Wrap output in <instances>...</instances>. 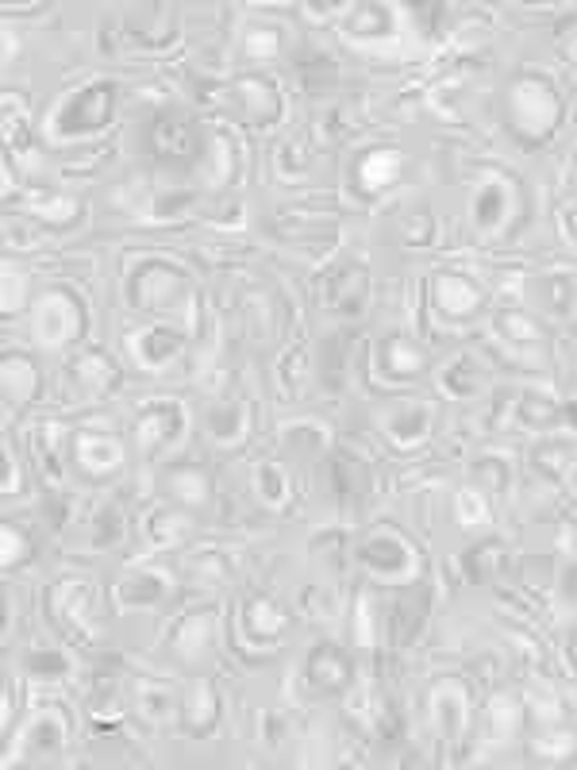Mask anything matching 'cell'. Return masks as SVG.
Returning <instances> with one entry per match:
<instances>
[{
    "mask_svg": "<svg viewBox=\"0 0 577 770\" xmlns=\"http://www.w3.org/2000/svg\"><path fill=\"white\" fill-rule=\"evenodd\" d=\"M112 104H115L112 81H93V85L78 89V93L51 116V135L58 139L93 135V131H101L112 120Z\"/></svg>",
    "mask_w": 577,
    "mask_h": 770,
    "instance_id": "7a4b0ae2",
    "label": "cell"
},
{
    "mask_svg": "<svg viewBox=\"0 0 577 770\" xmlns=\"http://www.w3.org/2000/svg\"><path fill=\"white\" fill-rule=\"evenodd\" d=\"M16 547H20V531L8 524L4 528V567H16Z\"/></svg>",
    "mask_w": 577,
    "mask_h": 770,
    "instance_id": "ee69618b",
    "label": "cell"
},
{
    "mask_svg": "<svg viewBox=\"0 0 577 770\" xmlns=\"http://www.w3.org/2000/svg\"><path fill=\"white\" fill-rule=\"evenodd\" d=\"M424 366H427L424 351H419L408 335H389V340L382 343V374L385 378L408 382V378H416V374H424Z\"/></svg>",
    "mask_w": 577,
    "mask_h": 770,
    "instance_id": "e0dca14e",
    "label": "cell"
},
{
    "mask_svg": "<svg viewBox=\"0 0 577 770\" xmlns=\"http://www.w3.org/2000/svg\"><path fill=\"white\" fill-rule=\"evenodd\" d=\"M139 709H143V717L151 725H166L178 712V693L166 682H143L139 686Z\"/></svg>",
    "mask_w": 577,
    "mask_h": 770,
    "instance_id": "cb8c5ba5",
    "label": "cell"
},
{
    "mask_svg": "<svg viewBox=\"0 0 577 770\" xmlns=\"http://www.w3.org/2000/svg\"><path fill=\"white\" fill-rule=\"evenodd\" d=\"M209 436L216 444H235L243 436V405L227 401V405H212L209 408Z\"/></svg>",
    "mask_w": 577,
    "mask_h": 770,
    "instance_id": "83f0119b",
    "label": "cell"
},
{
    "mask_svg": "<svg viewBox=\"0 0 577 770\" xmlns=\"http://www.w3.org/2000/svg\"><path fill=\"white\" fill-rule=\"evenodd\" d=\"M539 290H543V308H547L550 316H570L577 308V282L570 274L543 277Z\"/></svg>",
    "mask_w": 577,
    "mask_h": 770,
    "instance_id": "d4e9b609",
    "label": "cell"
},
{
    "mask_svg": "<svg viewBox=\"0 0 577 770\" xmlns=\"http://www.w3.org/2000/svg\"><path fill=\"white\" fill-rule=\"evenodd\" d=\"M485 382L482 366H477L474 355H462L455 358V363L447 366V374H443V389L455 393V397H469V393H477Z\"/></svg>",
    "mask_w": 577,
    "mask_h": 770,
    "instance_id": "484cf974",
    "label": "cell"
},
{
    "mask_svg": "<svg viewBox=\"0 0 577 770\" xmlns=\"http://www.w3.org/2000/svg\"><path fill=\"white\" fill-rule=\"evenodd\" d=\"M401 151H389V146H374L358 159V193L362 196H377L385 193L393 182L401 178Z\"/></svg>",
    "mask_w": 577,
    "mask_h": 770,
    "instance_id": "7c38bea8",
    "label": "cell"
},
{
    "mask_svg": "<svg viewBox=\"0 0 577 770\" xmlns=\"http://www.w3.org/2000/svg\"><path fill=\"white\" fill-rule=\"evenodd\" d=\"M432 301L443 316H455V321H466L482 308V290H477L469 277L462 274H435L432 282Z\"/></svg>",
    "mask_w": 577,
    "mask_h": 770,
    "instance_id": "8fae6325",
    "label": "cell"
},
{
    "mask_svg": "<svg viewBox=\"0 0 577 770\" xmlns=\"http://www.w3.org/2000/svg\"><path fill=\"white\" fill-rule=\"evenodd\" d=\"M558 413H563V408H558L550 397H543V393H524V397H519V416H524V424H532V428L550 424Z\"/></svg>",
    "mask_w": 577,
    "mask_h": 770,
    "instance_id": "d590c367",
    "label": "cell"
},
{
    "mask_svg": "<svg viewBox=\"0 0 577 770\" xmlns=\"http://www.w3.org/2000/svg\"><path fill=\"white\" fill-rule=\"evenodd\" d=\"M563 416H566V421H570V428H577V401H574V405H566V408H563Z\"/></svg>",
    "mask_w": 577,
    "mask_h": 770,
    "instance_id": "f6af8a7d",
    "label": "cell"
},
{
    "mask_svg": "<svg viewBox=\"0 0 577 770\" xmlns=\"http://www.w3.org/2000/svg\"><path fill=\"white\" fill-rule=\"evenodd\" d=\"M181 428H185V408L178 401H151L139 416L135 439L143 450H162L181 436Z\"/></svg>",
    "mask_w": 577,
    "mask_h": 770,
    "instance_id": "ba28073f",
    "label": "cell"
},
{
    "mask_svg": "<svg viewBox=\"0 0 577 770\" xmlns=\"http://www.w3.org/2000/svg\"><path fill=\"white\" fill-rule=\"evenodd\" d=\"M259 494H262V501H266V505H285L288 486H285L282 466H274V463L259 466Z\"/></svg>",
    "mask_w": 577,
    "mask_h": 770,
    "instance_id": "8d00e7d4",
    "label": "cell"
},
{
    "mask_svg": "<svg viewBox=\"0 0 577 770\" xmlns=\"http://www.w3.org/2000/svg\"><path fill=\"white\" fill-rule=\"evenodd\" d=\"M393 31V16L382 4H358L346 16V36L351 39H382Z\"/></svg>",
    "mask_w": 577,
    "mask_h": 770,
    "instance_id": "603a6c76",
    "label": "cell"
},
{
    "mask_svg": "<svg viewBox=\"0 0 577 770\" xmlns=\"http://www.w3.org/2000/svg\"><path fill=\"white\" fill-rule=\"evenodd\" d=\"M432 725L447 740L462 736V728H466V690L458 682H439L432 690Z\"/></svg>",
    "mask_w": 577,
    "mask_h": 770,
    "instance_id": "9a60e30c",
    "label": "cell"
},
{
    "mask_svg": "<svg viewBox=\"0 0 577 770\" xmlns=\"http://www.w3.org/2000/svg\"><path fill=\"white\" fill-rule=\"evenodd\" d=\"M120 536H123L120 509H115V505H104V509L97 513V524H93V544L109 547V544H120Z\"/></svg>",
    "mask_w": 577,
    "mask_h": 770,
    "instance_id": "74e56055",
    "label": "cell"
},
{
    "mask_svg": "<svg viewBox=\"0 0 577 770\" xmlns=\"http://www.w3.org/2000/svg\"><path fill=\"white\" fill-rule=\"evenodd\" d=\"M178 351H181V335L173 327H146L135 340V358L146 371H162V366L178 358Z\"/></svg>",
    "mask_w": 577,
    "mask_h": 770,
    "instance_id": "ffe728a7",
    "label": "cell"
},
{
    "mask_svg": "<svg viewBox=\"0 0 577 770\" xmlns=\"http://www.w3.org/2000/svg\"><path fill=\"white\" fill-rule=\"evenodd\" d=\"M382 428L397 447H416L424 444L427 428H432V408L424 401H397L393 408H385Z\"/></svg>",
    "mask_w": 577,
    "mask_h": 770,
    "instance_id": "30bf717a",
    "label": "cell"
},
{
    "mask_svg": "<svg viewBox=\"0 0 577 770\" xmlns=\"http://www.w3.org/2000/svg\"><path fill=\"white\" fill-rule=\"evenodd\" d=\"M227 109L231 112H243L251 120H274L277 116V93L259 78H243L235 85H227Z\"/></svg>",
    "mask_w": 577,
    "mask_h": 770,
    "instance_id": "4fadbf2b",
    "label": "cell"
},
{
    "mask_svg": "<svg viewBox=\"0 0 577 770\" xmlns=\"http://www.w3.org/2000/svg\"><path fill=\"white\" fill-rule=\"evenodd\" d=\"M36 385H39V374H36V366H31L28 358H20V355L4 358V389H8V397L31 401V397H36Z\"/></svg>",
    "mask_w": 577,
    "mask_h": 770,
    "instance_id": "f1b7e54d",
    "label": "cell"
},
{
    "mask_svg": "<svg viewBox=\"0 0 577 770\" xmlns=\"http://www.w3.org/2000/svg\"><path fill=\"white\" fill-rule=\"evenodd\" d=\"M497 327L508 335V340H519V343H539L543 340L539 327L527 321V316H519V313H500L497 316Z\"/></svg>",
    "mask_w": 577,
    "mask_h": 770,
    "instance_id": "f35d334b",
    "label": "cell"
},
{
    "mask_svg": "<svg viewBox=\"0 0 577 770\" xmlns=\"http://www.w3.org/2000/svg\"><path fill=\"white\" fill-rule=\"evenodd\" d=\"M558 120H563V101L550 81L519 78L508 89V124L524 143H543L547 135H555Z\"/></svg>",
    "mask_w": 577,
    "mask_h": 770,
    "instance_id": "6da1fadb",
    "label": "cell"
},
{
    "mask_svg": "<svg viewBox=\"0 0 577 770\" xmlns=\"http://www.w3.org/2000/svg\"><path fill=\"white\" fill-rule=\"evenodd\" d=\"M209 628H212V617L209 612H201V617H189L185 628L178 632V651L189 655V659H196V655H204V647H209Z\"/></svg>",
    "mask_w": 577,
    "mask_h": 770,
    "instance_id": "d6a6232c",
    "label": "cell"
},
{
    "mask_svg": "<svg viewBox=\"0 0 577 770\" xmlns=\"http://www.w3.org/2000/svg\"><path fill=\"white\" fill-rule=\"evenodd\" d=\"M185 720L193 728H212V720H216V698H212V686L196 682L193 690L185 693Z\"/></svg>",
    "mask_w": 577,
    "mask_h": 770,
    "instance_id": "1f68e13d",
    "label": "cell"
},
{
    "mask_svg": "<svg viewBox=\"0 0 577 770\" xmlns=\"http://www.w3.org/2000/svg\"><path fill=\"white\" fill-rule=\"evenodd\" d=\"M332 494L335 501L351 505L358 501L362 494H366V463L362 458H354L351 450H340L332 463Z\"/></svg>",
    "mask_w": 577,
    "mask_h": 770,
    "instance_id": "7402d4cb",
    "label": "cell"
},
{
    "mask_svg": "<svg viewBox=\"0 0 577 770\" xmlns=\"http://www.w3.org/2000/svg\"><path fill=\"white\" fill-rule=\"evenodd\" d=\"M358 559L382 578H412L416 575V551L397 531H377L358 547Z\"/></svg>",
    "mask_w": 577,
    "mask_h": 770,
    "instance_id": "5b68a950",
    "label": "cell"
},
{
    "mask_svg": "<svg viewBox=\"0 0 577 770\" xmlns=\"http://www.w3.org/2000/svg\"><path fill=\"white\" fill-rule=\"evenodd\" d=\"M170 589L173 578L162 575V570H135V575H128L115 586V597L123 605H159L170 597Z\"/></svg>",
    "mask_w": 577,
    "mask_h": 770,
    "instance_id": "d6986e66",
    "label": "cell"
},
{
    "mask_svg": "<svg viewBox=\"0 0 577 770\" xmlns=\"http://www.w3.org/2000/svg\"><path fill=\"white\" fill-rule=\"evenodd\" d=\"M366 290H370V277L358 262H343V266L332 270L324 285V308L332 316H343V321H354L362 316L366 308Z\"/></svg>",
    "mask_w": 577,
    "mask_h": 770,
    "instance_id": "52a82bcc",
    "label": "cell"
},
{
    "mask_svg": "<svg viewBox=\"0 0 577 770\" xmlns=\"http://www.w3.org/2000/svg\"><path fill=\"white\" fill-rule=\"evenodd\" d=\"M78 463L85 474L93 478H104V474L120 470L123 466V447L120 439L101 436V432H89V436H78Z\"/></svg>",
    "mask_w": 577,
    "mask_h": 770,
    "instance_id": "2e32d148",
    "label": "cell"
},
{
    "mask_svg": "<svg viewBox=\"0 0 577 770\" xmlns=\"http://www.w3.org/2000/svg\"><path fill=\"white\" fill-rule=\"evenodd\" d=\"M181 290H185V277L173 274L162 262H151V266L135 277V305H151V308L173 305V301L181 297Z\"/></svg>",
    "mask_w": 577,
    "mask_h": 770,
    "instance_id": "5bb4252c",
    "label": "cell"
},
{
    "mask_svg": "<svg viewBox=\"0 0 577 770\" xmlns=\"http://www.w3.org/2000/svg\"><path fill=\"white\" fill-rule=\"evenodd\" d=\"M28 670H31V675H39V678H58V675H65V655H58V651H36L28 659Z\"/></svg>",
    "mask_w": 577,
    "mask_h": 770,
    "instance_id": "ab89813d",
    "label": "cell"
},
{
    "mask_svg": "<svg viewBox=\"0 0 577 770\" xmlns=\"http://www.w3.org/2000/svg\"><path fill=\"white\" fill-rule=\"evenodd\" d=\"M474 474H489V486L493 489H508V478H513V466L505 463V458H482V463L474 466Z\"/></svg>",
    "mask_w": 577,
    "mask_h": 770,
    "instance_id": "7bdbcfd3",
    "label": "cell"
},
{
    "mask_svg": "<svg viewBox=\"0 0 577 770\" xmlns=\"http://www.w3.org/2000/svg\"><path fill=\"white\" fill-rule=\"evenodd\" d=\"M173 497H178L181 505H204L209 501V482H204V474H196V470H178L173 474Z\"/></svg>",
    "mask_w": 577,
    "mask_h": 770,
    "instance_id": "e575fe53",
    "label": "cell"
},
{
    "mask_svg": "<svg viewBox=\"0 0 577 770\" xmlns=\"http://www.w3.org/2000/svg\"><path fill=\"white\" fill-rule=\"evenodd\" d=\"M73 374L81 378V385H89V393H104L120 382V371L109 363L104 355H85L73 363Z\"/></svg>",
    "mask_w": 577,
    "mask_h": 770,
    "instance_id": "f546056e",
    "label": "cell"
},
{
    "mask_svg": "<svg viewBox=\"0 0 577 770\" xmlns=\"http://www.w3.org/2000/svg\"><path fill=\"white\" fill-rule=\"evenodd\" d=\"M277 43H282L277 31H246V54H251V59H270V54H277Z\"/></svg>",
    "mask_w": 577,
    "mask_h": 770,
    "instance_id": "60d3db41",
    "label": "cell"
},
{
    "mask_svg": "<svg viewBox=\"0 0 577 770\" xmlns=\"http://www.w3.org/2000/svg\"><path fill=\"white\" fill-rule=\"evenodd\" d=\"M351 659L340 651L335 644H320L308 651V662H304V678L308 686H316L320 693H343L351 686Z\"/></svg>",
    "mask_w": 577,
    "mask_h": 770,
    "instance_id": "9c48e42d",
    "label": "cell"
},
{
    "mask_svg": "<svg viewBox=\"0 0 577 770\" xmlns=\"http://www.w3.org/2000/svg\"><path fill=\"white\" fill-rule=\"evenodd\" d=\"M424 620H427V589H412V594H404L393 605V617H389L393 644H412V636L424 628Z\"/></svg>",
    "mask_w": 577,
    "mask_h": 770,
    "instance_id": "44dd1931",
    "label": "cell"
},
{
    "mask_svg": "<svg viewBox=\"0 0 577 770\" xmlns=\"http://www.w3.org/2000/svg\"><path fill=\"white\" fill-rule=\"evenodd\" d=\"M505 544H497V539H485V544H477L474 551L466 555V570L474 581H485L493 578L500 570V563H505Z\"/></svg>",
    "mask_w": 577,
    "mask_h": 770,
    "instance_id": "4dcf8cb0",
    "label": "cell"
},
{
    "mask_svg": "<svg viewBox=\"0 0 577 770\" xmlns=\"http://www.w3.org/2000/svg\"><path fill=\"white\" fill-rule=\"evenodd\" d=\"M346 340L351 335L340 332V335H332V340L324 343V382H327V389H343V382H346Z\"/></svg>",
    "mask_w": 577,
    "mask_h": 770,
    "instance_id": "836d02e7",
    "label": "cell"
},
{
    "mask_svg": "<svg viewBox=\"0 0 577 770\" xmlns=\"http://www.w3.org/2000/svg\"><path fill=\"white\" fill-rule=\"evenodd\" d=\"M81 324H85V308H81V301L73 297V293L54 290L39 301L36 335H39V343H47V347H62V343L78 340Z\"/></svg>",
    "mask_w": 577,
    "mask_h": 770,
    "instance_id": "277c9868",
    "label": "cell"
},
{
    "mask_svg": "<svg viewBox=\"0 0 577 770\" xmlns=\"http://www.w3.org/2000/svg\"><path fill=\"white\" fill-rule=\"evenodd\" d=\"M285 625H288V612L274 601V597H254V601H246L243 632L251 636V640L270 644L274 636L285 632Z\"/></svg>",
    "mask_w": 577,
    "mask_h": 770,
    "instance_id": "ac0fdd59",
    "label": "cell"
},
{
    "mask_svg": "<svg viewBox=\"0 0 577 770\" xmlns=\"http://www.w3.org/2000/svg\"><path fill=\"white\" fill-rule=\"evenodd\" d=\"M146 151L159 162H170V166H189L201 154V131H196L185 112L162 109L146 124Z\"/></svg>",
    "mask_w": 577,
    "mask_h": 770,
    "instance_id": "3957f363",
    "label": "cell"
},
{
    "mask_svg": "<svg viewBox=\"0 0 577 770\" xmlns=\"http://www.w3.org/2000/svg\"><path fill=\"white\" fill-rule=\"evenodd\" d=\"M296 70H301L308 81H327V78H335V62L327 59V54H304V59H296Z\"/></svg>",
    "mask_w": 577,
    "mask_h": 770,
    "instance_id": "b9f144b4",
    "label": "cell"
},
{
    "mask_svg": "<svg viewBox=\"0 0 577 770\" xmlns=\"http://www.w3.org/2000/svg\"><path fill=\"white\" fill-rule=\"evenodd\" d=\"M28 751L31 756H58L62 751V717L58 712H43L28 728Z\"/></svg>",
    "mask_w": 577,
    "mask_h": 770,
    "instance_id": "4316f807",
    "label": "cell"
},
{
    "mask_svg": "<svg viewBox=\"0 0 577 770\" xmlns=\"http://www.w3.org/2000/svg\"><path fill=\"white\" fill-rule=\"evenodd\" d=\"M513 185L505 182L500 174L485 178L482 185H477L474 201H469V216H474V227L482 235H500L508 227V220H513Z\"/></svg>",
    "mask_w": 577,
    "mask_h": 770,
    "instance_id": "8992f818",
    "label": "cell"
}]
</instances>
